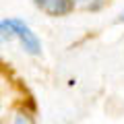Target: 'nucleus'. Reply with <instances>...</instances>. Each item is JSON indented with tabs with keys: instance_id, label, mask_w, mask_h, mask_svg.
Segmentation results:
<instances>
[{
	"instance_id": "0eeeda50",
	"label": "nucleus",
	"mask_w": 124,
	"mask_h": 124,
	"mask_svg": "<svg viewBox=\"0 0 124 124\" xmlns=\"http://www.w3.org/2000/svg\"><path fill=\"white\" fill-rule=\"evenodd\" d=\"M41 2H44V0H35V4H37V6H41Z\"/></svg>"
},
{
	"instance_id": "7ed1b4c3",
	"label": "nucleus",
	"mask_w": 124,
	"mask_h": 124,
	"mask_svg": "<svg viewBox=\"0 0 124 124\" xmlns=\"http://www.w3.org/2000/svg\"><path fill=\"white\" fill-rule=\"evenodd\" d=\"M15 37L13 29H10L8 25V19H4V21H0V44H6V41H10Z\"/></svg>"
},
{
	"instance_id": "f03ea898",
	"label": "nucleus",
	"mask_w": 124,
	"mask_h": 124,
	"mask_svg": "<svg viewBox=\"0 0 124 124\" xmlns=\"http://www.w3.org/2000/svg\"><path fill=\"white\" fill-rule=\"evenodd\" d=\"M41 8L52 17H64L75 8V0H44Z\"/></svg>"
},
{
	"instance_id": "39448f33",
	"label": "nucleus",
	"mask_w": 124,
	"mask_h": 124,
	"mask_svg": "<svg viewBox=\"0 0 124 124\" xmlns=\"http://www.w3.org/2000/svg\"><path fill=\"white\" fill-rule=\"evenodd\" d=\"M13 124H33V120H31V116L25 114V112H17V114L13 116Z\"/></svg>"
},
{
	"instance_id": "423d86ee",
	"label": "nucleus",
	"mask_w": 124,
	"mask_h": 124,
	"mask_svg": "<svg viewBox=\"0 0 124 124\" xmlns=\"http://www.w3.org/2000/svg\"><path fill=\"white\" fill-rule=\"evenodd\" d=\"M118 23H124V13L120 15V17H118Z\"/></svg>"
},
{
	"instance_id": "20e7f679",
	"label": "nucleus",
	"mask_w": 124,
	"mask_h": 124,
	"mask_svg": "<svg viewBox=\"0 0 124 124\" xmlns=\"http://www.w3.org/2000/svg\"><path fill=\"white\" fill-rule=\"evenodd\" d=\"M75 2L87 10H99L103 6V0H75Z\"/></svg>"
},
{
	"instance_id": "f257e3e1",
	"label": "nucleus",
	"mask_w": 124,
	"mask_h": 124,
	"mask_svg": "<svg viewBox=\"0 0 124 124\" xmlns=\"http://www.w3.org/2000/svg\"><path fill=\"white\" fill-rule=\"evenodd\" d=\"M8 25H10V29H13L15 37H19V41H21V46L25 48L27 54L37 56V54L41 52V44H39V39H37V35L31 31V27L27 25L25 21H21V19H8Z\"/></svg>"
}]
</instances>
